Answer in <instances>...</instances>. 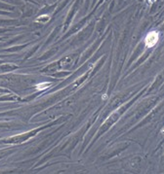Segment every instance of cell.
Segmentation results:
<instances>
[{
  "label": "cell",
  "mask_w": 164,
  "mask_h": 174,
  "mask_svg": "<svg viewBox=\"0 0 164 174\" xmlns=\"http://www.w3.org/2000/svg\"><path fill=\"white\" fill-rule=\"evenodd\" d=\"M158 42V33L156 31H151L146 37V45L147 47L151 48Z\"/></svg>",
  "instance_id": "obj_1"
},
{
  "label": "cell",
  "mask_w": 164,
  "mask_h": 174,
  "mask_svg": "<svg viewBox=\"0 0 164 174\" xmlns=\"http://www.w3.org/2000/svg\"><path fill=\"white\" fill-rule=\"evenodd\" d=\"M47 87H48L47 83H42V84H39V85L37 86V89H38V90H44V89H46Z\"/></svg>",
  "instance_id": "obj_2"
}]
</instances>
